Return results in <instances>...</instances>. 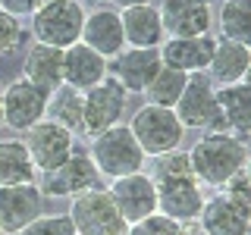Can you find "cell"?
<instances>
[{
  "label": "cell",
  "mask_w": 251,
  "mask_h": 235,
  "mask_svg": "<svg viewBox=\"0 0 251 235\" xmlns=\"http://www.w3.org/2000/svg\"><path fill=\"white\" fill-rule=\"evenodd\" d=\"M88 3H94V6H110L113 0H88Z\"/></svg>",
  "instance_id": "836d02e7"
},
{
  "label": "cell",
  "mask_w": 251,
  "mask_h": 235,
  "mask_svg": "<svg viewBox=\"0 0 251 235\" xmlns=\"http://www.w3.org/2000/svg\"><path fill=\"white\" fill-rule=\"evenodd\" d=\"M44 3H47V0H0V10H6L10 16H16V19H22V16H31V13H38Z\"/></svg>",
  "instance_id": "1f68e13d"
},
{
  "label": "cell",
  "mask_w": 251,
  "mask_h": 235,
  "mask_svg": "<svg viewBox=\"0 0 251 235\" xmlns=\"http://www.w3.org/2000/svg\"><path fill=\"white\" fill-rule=\"evenodd\" d=\"M22 41H25V31H22V22L10 16L6 10H0V57L19 50Z\"/></svg>",
  "instance_id": "f546056e"
},
{
  "label": "cell",
  "mask_w": 251,
  "mask_h": 235,
  "mask_svg": "<svg viewBox=\"0 0 251 235\" xmlns=\"http://www.w3.org/2000/svg\"><path fill=\"white\" fill-rule=\"evenodd\" d=\"M44 119L63 125L66 132H73V135H82V94L75 88H66V85H60L57 91L47 94V113Z\"/></svg>",
  "instance_id": "cb8c5ba5"
},
{
  "label": "cell",
  "mask_w": 251,
  "mask_h": 235,
  "mask_svg": "<svg viewBox=\"0 0 251 235\" xmlns=\"http://www.w3.org/2000/svg\"><path fill=\"white\" fill-rule=\"evenodd\" d=\"M185 82H188L185 72H176V69H170V66H160V72L151 78V85H148L141 94L148 97V104L173 110L176 100L182 97V91H185Z\"/></svg>",
  "instance_id": "4316f807"
},
{
  "label": "cell",
  "mask_w": 251,
  "mask_h": 235,
  "mask_svg": "<svg viewBox=\"0 0 251 235\" xmlns=\"http://www.w3.org/2000/svg\"><path fill=\"white\" fill-rule=\"evenodd\" d=\"M85 6L78 0H47L38 13H31V38L38 44L66 50L82 38Z\"/></svg>",
  "instance_id": "3957f363"
},
{
  "label": "cell",
  "mask_w": 251,
  "mask_h": 235,
  "mask_svg": "<svg viewBox=\"0 0 251 235\" xmlns=\"http://www.w3.org/2000/svg\"><path fill=\"white\" fill-rule=\"evenodd\" d=\"M188 163L201 185L223 188L235 172L248 166V141H239L226 132H207L188 151Z\"/></svg>",
  "instance_id": "6da1fadb"
},
{
  "label": "cell",
  "mask_w": 251,
  "mask_h": 235,
  "mask_svg": "<svg viewBox=\"0 0 251 235\" xmlns=\"http://www.w3.org/2000/svg\"><path fill=\"white\" fill-rule=\"evenodd\" d=\"M154 188H157V213L176 219V223H198V213L204 207V191H201V182L195 179V172L157 176Z\"/></svg>",
  "instance_id": "52a82bcc"
},
{
  "label": "cell",
  "mask_w": 251,
  "mask_h": 235,
  "mask_svg": "<svg viewBox=\"0 0 251 235\" xmlns=\"http://www.w3.org/2000/svg\"><path fill=\"white\" fill-rule=\"evenodd\" d=\"M41 213H44V194L35 182L0 185V232L3 235H19Z\"/></svg>",
  "instance_id": "8fae6325"
},
{
  "label": "cell",
  "mask_w": 251,
  "mask_h": 235,
  "mask_svg": "<svg viewBox=\"0 0 251 235\" xmlns=\"http://www.w3.org/2000/svg\"><path fill=\"white\" fill-rule=\"evenodd\" d=\"M198 226L204 235H248L251 213H245L242 207L226 198L223 191L204 198V207L198 213Z\"/></svg>",
  "instance_id": "ffe728a7"
},
{
  "label": "cell",
  "mask_w": 251,
  "mask_h": 235,
  "mask_svg": "<svg viewBox=\"0 0 251 235\" xmlns=\"http://www.w3.org/2000/svg\"><path fill=\"white\" fill-rule=\"evenodd\" d=\"M107 75H110V60L94 53L82 41H75L73 47L63 50V85L66 88H75L78 94H85L98 82H104Z\"/></svg>",
  "instance_id": "ac0fdd59"
},
{
  "label": "cell",
  "mask_w": 251,
  "mask_h": 235,
  "mask_svg": "<svg viewBox=\"0 0 251 235\" xmlns=\"http://www.w3.org/2000/svg\"><path fill=\"white\" fill-rule=\"evenodd\" d=\"M19 235H75V229H73V223H69L66 213H53V216L41 213L35 223H28Z\"/></svg>",
  "instance_id": "f1b7e54d"
},
{
  "label": "cell",
  "mask_w": 251,
  "mask_h": 235,
  "mask_svg": "<svg viewBox=\"0 0 251 235\" xmlns=\"http://www.w3.org/2000/svg\"><path fill=\"white\" fill-rule=\"evenodd\" d=\"M0 235H3V232H0Z\"/></svg>",
  "instance_id": "d590c367"
},
{
  "label": "cell",
  "mask_w": 251,
  "mask_h": 235,
  "mask_svg": "<svg viewBox=\"0 0 251 235\" xmlns=\"http://www.w3.org/2000/svg\"><path fill=\"white\" fill-rule=\"evenodd\" d=\"M113 3L120 6V10H129V6H148L151 0H113Z\"/></svg>",
  "instance_id": "d6a6232c"
},
{
  "label": "cell",
  "mask_w": 251,
  "mask_h": 235,
  "mask_svg": "<svg viewBox=\"0 0 251 235\" xmlns=\"http://www.w3.org/2000/svg\"><path fill=\"white\" fill-rule=\"evenodd\" d=\"M248 69H251L248 44L217 38V47H214V57H210L207 72L220 88H226V85H245L248 82Z\"/></svg>",
  "instance_id": "7402d4cb"
},
{
  "label": "cell",
  "mask_w": 251,
  "mask_h": 235,
  "mask_svg": "<svg viewBox=\"0 0 251 235\" xmlns=\"http://www.w3.org/2000/svg\"><path fill=\"white\" fill-rule=\"evenodd\" d=\"M217 38L214 35H198V38H167L157 53H160V63L176 72L185 75H201L204 69L210 66V57H214Z\"/></svg>",
  "instance_id": "2e32d148"
},
{
  "label": "cell",
  "mask_w": 251,
  "mask_h": 235,
  "mask_svg": "<svg viewBox=\"0 0 251 235\" xmlns=\"http://www.w3.org/2000/svg\"><path fill=\"white\" fill-rule=\"evenodd\" d=\"M129 132H132V138L138 141V147H141L145 157L170 154V151H176L185 138V129H182V122L176 119V113L167 110V107H154V104H145L132 113Z\"/></svg>",
  "instance_id": "277c9868"
},
{
  "label": "cell",
  "mask_w": 251,
  "mask_h": 235,
  "mask_svg": "<svg viewBox=\"0 0 251 235\" xmlns=\"http://www.w3.org/2000/svg\"><path fill=\"white\" fill-rule=\"evenodd\" d=\"M88 157H91L94 169H98V176L110 179V182L129 176V172L145 169V160H148L141 154L138 141L132 138L129 125H123V122L107 129V132H100V135H94L91 144H88Z\"/></svg>",
  "instance_id": "7a4b0ae2"
},
{
  "label": "cell",
  "mask_w": 251,
  "mask_h": 235,
  "mask_svg": "<svg viewBox=\"0 0 251 235\" xmlns=\"http://www.w3.org/2000/svg\"><path fill=\"white\" fill-rule=\"evenodd\" d=\"M22 144H25V151H28L38 172H50V169H57L60 163H66L69 154L75 151V135L66 132L63 125L50 122V119H41L38 125H31L25 132Z\"/></svg>",
  "instance_id": "9c48e42d"
},
{
  "label": "cell",
  "mask_w": 251,
  "mask_h": 235,
  "mask_svg": "<svg viewBox=\"0 0 251 235\" xmlns=\"http://www.w3.org/2000/svg\"><path fill=\"white\" fill-rule=\"evenodd\" d=\"M182 129H210L217 119V85L204 75H188L182 97L173 107Z\"/></svg>",
  "instance_id": "5bb4252c"
},
{
  "label": "cell",
  "mask_w": 251,
  "mask_h": 235,
  "mask_svg": "<svg viewBox=\"0 0 251 235\" xmlns=\"http://www.w3.org/2000/svg\"><path fill=\"white\" fill-rule=\"evenodd\" d=\"M38 169L31 163L22 141H0V185H25L35 182Z\"/></svg>",
  "instance_id": "d4e9b609"
},
{
  "label": "cell",
  "mask_w": 251,
  "mask_h": 235,
  "mask_svg": "<svg viewBox=\"0 0 251 235\" xmlns=\"http://www.w3.org/2000/svg\"><path fill=\"white\" fill-rule=\"evenodd\" d=\"M207 132H226V135L248 141L251 132V88L245 85H226L217 88V119Z\"/></svg>",
  "instance_id": "9a60e30c"
},
{
  "label": "cell",
  "mask_w": 251,
  "mask_h": 235,
  "mask_svg": "<svg viewBox=\"0 0 251 235\" xmlns=\"http://www.w3.org/2000/svg\"><path fill=\"white\" fill-rule=\"evenodd\" d=\"M47 113V94L28 82V78H16L3 85V125L16 132H28L38 125Z\"/></svg>",
  "instance_id": "4fadbf2b"
},
{
  "label": "cell",
  "mask_w": 251,
  "mask_h": 235,
  "mask_svg": "<svg viewBox=\"0 0 251 235\" xmlns=\"http://www.w3.org/2000/svg\"><path fill=\"white\" fill-rule=\"evenodd\" d=\"M120 22H123V38L126 47H141V50H157L167 35H163L160 25V13L157 6H129V10H120Z\"/></svg>",
  "instance_id": "44dd1931"
},
{
  "label": "cell",
  "mask_w": 251,
  "mask_h": 235,
  "mask_svg": "<svg viewBox=\"0 0 251 235\" xmlns=\"http://www.w3.org/2000/svg\"><path fill=\"white\" fill-rule=\"evenodd\" d=\"M69 223L75 235H126V219L120 216L107 188H88V191L69 198Z\"/></svg>",
  "instance_id": "5b68a950"
},
{
  "label": "cell",
  "mask_w": 251,
  "mask_h": 235,
  "mask_svg": "<svg viewBox=\"0 0 251 235\" xmlns=\"http://www.w3.org/2000/svg\"><path fill=\"white\" fill-rule=\"evenodd\" d=\"M223 194L229 198L235 207H242L245 213H251V182H248V166L239 169L229 182L223 185Z\"/></svg>",
  "instance_id": "4dcf8cb0"
},
{
  "label": "cell",
  "mask_w": 251,
  "mask_h": 235,
  "mask_svg": "<svg viewBox=\"0 0 251 235\" xmlns=\"http://www.w3.org/2000/svg\"><path fill=\"white\" fill-rule=\"evenodd\" d=\"M126 235H195V223H176V219L163 213H151L138 219V223H132Z\"/></svg>",
  "instance_id": "83f0119b"
},
{
  "label": "cell",
  "mask_w": 251,
  "mask_h": 235,
  "mask_svg": "<svg viewBox=\"0 0 251 235\" xmlns=\"http://www.w3.org/2000/svg\"><path fill=\"white\" fill-rule=\"evenodd\" d=\"M126 100H129V94L113 75H107L104 82L88 88L82 94V135L94 138L100 132L120 125L126 113Z\"/></svg>",
  "instance_id": "8992f818"
},
{
  "label": "cell",
  "mask_w": 251,
  "mask_h": 235,
  "mask_svg": "<svg viewBox=\"0 0 251 235\" xmlns=\"http://www.w3.org/2000/svg\"><path fill=\"white\" fill-rule=\"evenodd\" d=\"M157 13H160V25L167 38L210 35V25H214L210 0H163Z\"/></svg>",
  "instance_id": "7c38bea8"
},
{
  "label": "cell",
  "mask_w": 251,
  "mask_h": 235,
  "mask_svg": "<svg viewBox=\"0 0 251 235\" xmlns=\"http://www.w3.org/2000/svg\"><path fill=\"white\" fill-rule=\"evenodd\" d=\"M107 194L113 198L120 216L126 219V226L157 213V188H154L151 172H145V169L129 172V176H123V179H113L110 188H107Z\"/></svg>",
  "instance_id": "30bf717a"
},
{
  "label": "cell",
  "mask_w": 251,
  "mask_h": 235,
  "mask_svg": "<svg viewBox=\"0 0 251 235\" xmlns=\"http://www.w3.org/2000/svg\"><path fill=\"white\" fill-rule=\"evenodd\" d=\"M98 185H100L98 169H94L88 151H82L78 144L69 154L66 163H60L50 172H41V182H38L44 198H75V194L88 191V188H98Z\"/></svg>",
  "instance_id": "ba28073f"
},
{
  "label": "cell",
  "mask_w": 251,
  "mask_h": 235,
  "mask_svg": "<svg viewBox=\"0 0 251 235\" xmlns=\"http://www.w3.org/2000/svg\"><path fill=\"white\" fill-rule=\"evenodd\" d=\"M217 22H220V35L226 41L248 44L251 41V0H223Z\"/></svg>",
  "instance_id": "484cf974"
},
{
  "label": "cell",
  "mask_w": 251,
  "mask_h": 235,
  "mask_svg": "<svg viewBox=\"0 0 251 235\" xmlns=\"http://www.w3.org/2000/svg\"><path fill=\"white\" fill-rule=\"evenodd\" d=\"M22 78H28L44 94L57 91L63 85V50L35 41L25 50V60H22Z\"/></svg>",
  "instance_id": "603a6c76"
},
{
  "label": "cell",
  "mask_w": 251,
  "mask_h": 235,
  "mask_svg": "<svg viewBox=\"0 0 251 235\" xmlns=\"http://www.w3.org/2000/svg\"><path fill=\"white\" fill-rule=\"evenodd\" d=\"M0 122H3V85H0Z\"/></svg>",
  "instance_id": "e575fe53"
},
{
  "label": "cell",
  "mask_w": 251,
  "mask_h": 235,
  "mask_svg": "<svg viewBox=\"0 0 251 235\" xmlns=\"http://www.w3.org/2000/svg\"><path fill=\"white\" fill-rule=\"evenodd\" d=\"M160 53L141 50V47H126L120 57H113V78L126 88V94H141L151 85V78L160 72Z\"/></svg>",
  "instance_id": "d6986e66"
},
{
  "label": "cell",
  "mask_w": 251,
  "mask_h": 235,
  "mask_svg": "<svg viewBox=\"0 0 251 235\" xmlns=\"http://www.w3.org/2000/svg\"><path fill=\"white\" fill-rule=\"evenodd\" d=\"M85 47H91L94 53H100L104 60H113L126 50V38H123V22L120 13L110 6H98L94 13H85L82 22V38Z\"/></svg>",
  "instance_id": "e0dca14e"
}]
</instances>
